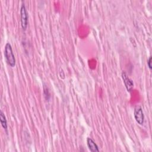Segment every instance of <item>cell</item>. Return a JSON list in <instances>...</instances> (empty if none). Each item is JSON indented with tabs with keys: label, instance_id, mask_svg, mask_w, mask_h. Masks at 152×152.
Segmentation results:
<instances>
[{
	"label": "cell",
	"instance_id": "6",
	"mask_svg": "<svg viewBox=\"0 0 152 152\" xmlns=\"http://www.w3.org/2000/svg\"><path fill=\"white\" fill-rule=\"evenodd\" d=\"M0 121H1L2 126L7 131V127H8L7 126V121L6 119V117L2 111H1V112H0Z\"/></svg>",
	"mask_w": 152,
	"mask_h": 152
},
{
	"label": "cell",
	"instance_id": "2",
	"mask_svg": "<svg viewBox=\"0 0 152 152\" xmlns=\"http://www.w3.org/2000/svg\"><path fill=\"white\" fill-rule=\"evenodd\" d=\"M21 24L23 30H26L28 25V14L24 4H23L20 8Z\"/></svg>",
	"mask_w": 152,
	"mask_h": 152
},
{
	"label": "cell",
	"instance_id": "5",
	"mask_svg": "<svg viewBox=\"0 0 152 152\" xmlns=\"http://www.w3.org/2000/svg\"><path fill=\"white\" fill-rule=\"evenodd\" d=\"M87 146L91 151L96 152V151H99L97 145L94 142V141L91 138H88L87 139Z\"/></svg>",
	"mask_w": 152,
	"mask_h": 152
},
{
	"label": "cell",
	"instance_id": "1",
	"mask_svg": "<svg viewBox=\"0 0 152 152\" xmlns=\"http://www.w3.org/2000/svg\"><path fill=\"white\" fill-rule=\"evenodd\" d=\"M4 56L6 59L7 62L11 67H14L15 65V59L14 55L12 52V47L10 43H7L5 46Z\"/></svg>",
	"mask_w": 152,
	"mask_h": 152
},
{
	"label": "cell",
	"instance_id": "7",
	"mask_svg": "<svg viewBox=\"0 0 152 152\" xmlns=\"http://www.w3.org/2000/svg\"><path fill=\"white\" fill-rule=\"evenodd\" d=\"M151 57L150 56L148 61H147V65H148V66L149 68L150 69H151Z\"/></svg>",
	"mask_w": 152,
	"mask_h": 152
},
{
	"label": "cell",
	"instance_id": "3",
	"mask_svg": "<svg viewBox=\"0 0 152 152\" xmlns=\"http://www.w3.org/2000/svg\"><path fill=\"white\" fill-rule=\"evenodd\" d=\"M134 116L135 121L140 125H142L144 121V115L141 106H137L134 109Z\"/></svg>",
	"mask_w": 152,
	"mask_h": 152
},
{
	"label": "cell",
	"instance_id": "4",
	"mask_svg": "<svg viewBox=\"0 0 152 152\" xmlns=\"http://www.w3.org/2000/svg\"><path fill=\"white\" fill-rule=\"evenodd\" d=\"M122 78L123 79L124 83L125 84V87L128 91H131L134 87V83L132 80H131L127 74L125 72H122Z\"/></svg>",
	"mask_w": 152,
	"mask_h": 152
}]
</instances>
